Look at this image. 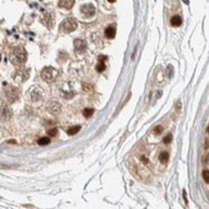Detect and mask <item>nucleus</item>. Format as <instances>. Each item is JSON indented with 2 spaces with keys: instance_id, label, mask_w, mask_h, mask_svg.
Listing matches in <instances>:
<instances>
[{
  "instance_id": "3",
  "label": "nucleus",
  "mask_w": 209,
  "mask_h": 209,
  "mask_svg": "<svg viewBox=\"0 0 209 209\" xmlns=\"http://www.w3.org/2000/svg\"><path fill=\"white\" fill-rule=\"evenodd\" d=\"M40 76H41V79H43L44 81H46V83H53V81L58 78V72H56V69H54V68H51V67H46V68H44V69L41 70Z\"/></svg>"
},
{
  "instance_id": "24",
  "label": "nucleus",
  "mask_w": 209,
  "mask_h": 209,
  "mask_svg": "<svg viewBox=\"0 0 209 209\" xmlns=\"http://www.w3.org/2000/svg\"><path fill=\"white\" fill-rule=\"evenodd\" d=\"M109 3H114V2H116V0H108Z\"/></svg>"
},
{
  "instance_id": "4",
  "label": "nucleus",
  "mask_w": 209,
  "mask_h": 209,
  "mask_svg": "<svg viewBox=\"0 0 209 209\" xmlns=\"http://www.w3.org/2000/svg\"><path fill=\"white\" fill-rule=\"evenodd\" d=\"M76 26H78V23L74 18H67L60 24V30L64 33H72L76 29Z\"/></svg>"
},
{
  "instance_id": "5",
  "label": "nucleus",
  "mask_w": 209,
  "mask_h": 209,
  "mask_svg": "<svg viewBox=\"0 0 209 209\" xmlns=\"http://www.w3.org/2000/svg\"><path fill=\"white\" fill-rule=\"evenodd\" d=\"M29 75H30V69L20 68V69H18V70L14 73L13 78H14V80H15L16 83L21 84V83H24V81H26V80L29 79Z\"/></svg>"
},
{
  "instance_id": "11",
  "label": "nucleus",
  "mask_w": 209,
  "mask_h": 209,
  "mask_svg": "<svg viewBox=\"0 0 209 209\" xmlns=\"http://www.w3.org/2000/svg\"><path fill=\"white\" fill-rule=\"evenodd\" d=\"M74 48H75V51H78V53L84 51V50L86 49V43H85V40H83V39H76V40L74 41Z\"/></svg>"
},
{
  "instance_id": "16",
  "label": "nucleus",
  "mask_w": 209,
  "mask_h": 209,
  "mask_svg": "<svg viewBox=\"0 0 209 209\" xmlns=\"http://www.w3.org/2000/svg\"><path fill=\"white\" fill-rule=\"evenodd\" d=\"M168 159H169V154H168L167 152H162V153H160V155H159V160H160V163L167 164Z\"/></svg>"
},
{
  "instance_id": "22",
  "label": "nucleus",
  "mask_w": 209,
  "mask_h": 209,
  "mask_svg": "<svg viewBox=\"0 0 209 209\" xmlns=\"http://www.w3.org/2000/svg\"><path fill=\"white\" fill-rule=\"evenodd\" d=\"M172 140H173V135H172V134H168V135L164 138V143H165V144H169Z\"/></svg>"
},
{
  "instance_id": "15",
  "label": "nucleus",
  "mask_w": 209,
  "mask_h": 209,
  "mask_svg": "<svg viewBox=\"0 0 209 209\" xmlns=\"http://www.w3.org/2000/svg\"><path fill=\"white\" fill-rule=\"evenodd\" d=\"M182 23H183V20H182V18L179 16V15H174V16H172V19H170L172 26H181Z\"/></svg>"
},
{
  "instance_id": "6",
  "label": "nucleus",
  "mask_w": 209,
  "mask_h": 209,
  "mask_svg": "<svg viewBox=\"0 0 209 209\" xmlns=\"http://www.w3.org/2000/svg\"><path fill=\"white\" fill-rule=\"evenodd\" d=\"M13 116V110L9 105L3 104L0 107V120L2 122H8L10 120V118Z\"/></svg>"
},
{
  "instance_id": "2",
  "label": "nucleus",
  "mask_w": 209,
  "mask_h": 209,
  "mask_svg": "<svg viewBox=\"0 0 209 209\" xmlns=\"http://www.w3.org/2000/svg\"><path fill=\"white\" fill-rule=\"evenodd\" d=\"M4 94H5V98L9 103H15L20 97V90L16 86L8 85L4 88Z\"/></svg>"
},
{
  "instance_id": "14",
  "label": "nucleus",
  "mask_w": 209,
  "mask_h": 209,
  "mask_svg": "<svg viewBox=\"0 0 209 209\" xmlns=\"http://www.w3.org/2000/svg\"><path fill=\"white\" fill-rule=\"evenodd\" d=\"M105 37L108 39H113L115 37V26L114 25H110L105 29Z\"/></svg>"
},
{
  "instance_id": "13",
  "label": "nucleus",
  "mask_w": 209,
  "mask_h": 209,
  "mask_svg": "<svg viewBox=\"0 0 209 209\" xmlns=\"http://www.w3.org/2000/svg\"><path fill=\"white\" fill-rule=\"evenodd\" d=\"M74 5V0H59V7L64 9H72Z\"/></svg>"
},
{
  "instance_id": "21",
  "label": "nucleus",
  "mask_w": 209,
  "mask_h": 209,
  "mask_svg": "<svg viewBox=\"0 0 209 209\" xmlns=\"http://www.w3.org/2000/svg\"><path fill=\"white\" fill-rule=\"evenodd\" d=\"M48 135H49V137H56V135H58V129H56V128L49 129V130H48Z\"/></svg>"
},
{
  "instance_id": "9",
  "label": "nucleus",
  "mask_w": 209,
  "mask_h": 209,
  "mask_svg": "<svg viewBox=\"0 0 209 209\" xmlns=\"http://www.w3.org/2000/svg\"><path fill=\"white\" fill-rule=\"evenodd\" d=\"M81 13L86 16H93L95 14V7L92 4H85L81 7Z\"/></svg>"
},
{
  "instance_id": "1",
  "label": "nucleus",
  "mask_w": 209,
  "mask_h": 209,
  "mask_svg": "<svg viewBox=\"0 0 209 209\" xmlns=\"http://www.w3.org/2000/svg\"><path fill=\"white\" fill-rule=\"evenodd\" d=\"M26 50L24 49V46H16L11 50L10 53V62L16 65V67H20V65H24V63L26 62Z\"/></svg>"
},
{
  "instance_id": "7",
  "label": "nucleus",
  "mask_w": 209,
  "mask_h": 209,
  "mask_svg": "<svg viewBox=\"0 0 209 209\" xmlns=\"http://www.w3.org/2000/svg\"><path fill=\"white\" fill-rule=\"evenodd\" d=\"M62 95H63V98H65V99H72V98L75 95L74 88H73L70 84H64L63 88H62Z\"/></svg>"
},
{
  "instance_id": "20",
  "label": "nucleus",
  "mask_w": 209,
  "mask_h": 209,
  "mask_svg": "<svg viewBox=\"0 0 209 209\" xmlns=\"http://www.w3.org/2000/svg\"><path fill=\"white\" fill-rule=\"evenodd\" d=\"M203 178H204L205 183L208 184V183H209V172H208V169H204V170H203Z\"/></svg>"
},
{
  "instance_id": "18",
  "label": "nucleus",
  "mask_w": 209,
  "mask_h": 209,
  "mask_svg": "<svg viewBox=\"0 0 209 209\" xmlns=\"http://www.w3.org/2000/svg\"><path fill=\"white\" fill-rule=\"evenodd\" d=\"M79 130H80V127H79V125H75V127L69 128V129L67 130V133H68V135H74V134H76Z\"/></svg>"
},
{
  "instance_id": "10",
  "label": "nucleus",
  "mask_w": 209,
  "mask_h": 209,
  "mask_svg": "<svg viewBox=\"0 0 209 209\" xmlns=\"http://www.w3.org/2000/svg\"><path fill=\"white\" fill-rule=\"evenodd\" d=\"M30 97H32V100L35 103V102H40L43 99V93L40 90V88H34L32 93H30Z\"/></svg>"
},
{
  "instance_id": "8",
  "label": "nucleus",
  "mask_w": 209,
  "mask_h": 209,
  "mask_svg": "<svg viewBox=\"0 0 209 209\" xmlns=\"http://www.w3.org/2000/svg\"><path fill=\"white\" fill-rule=\"evenodd\" d=\"M46 109H48V111H49L51 115H58V114H60V111H62V105H60V103L53 100V102H50V103L48 104Z\"/></svg>"
},
{
  "instance_id": "19",
  "label": "nucleus",
  "mask_w": 209,
  "mask_h": 209,
  "mask_svg": "<svg viewBox=\"0 0 209 209\" xmlns=\"http://www.w3.org/2000/svg\"><path fill=\"white\" fill-rule=\"evenodd\" d=\"M49 143H50V139L46 138V137H45V138H40V139L38 140V144H39V145H46V144H49Z\"/></svg>"
},
{
  "instance_id": "12",
  "label": "nucleus",
  "mask_w": 209,
  "mask_h": 209,
  "mask_svg": "<svg viewBox=\"0 0 209 209\" xmlns=\"http://www.w3.org/2000/svg\"><path fill=\"white\" fill-rule=\"evenodd\" d=\"M105 60H107V56H104V55H100V56H99V63H98V65H97V72L102 73V72L105 70V67H107Z\"/></svg>"
},
{
  "instance_id": "17",
  "label": "nucleus",
  "mask_w": 209,
  "mask_h": 209,
  "mask_svg": "<svg viewBox=\"0 0 209 209\" xmlns=\"http://www.w3.org/2000/svg\"><path fill=\"white\" fill-rule=\"evenodd\" d=\"M93 114H94V109H93V108H86V109L83 110V115H84L85 118H90Z\"/></svg>"
},
{
  "instance_id": "23",
  "label": "nucleus",
  "mask_w": 209,
  "mask_h": 209,
  "mask_svg": "<svg viewBox=\"0 0 209 209\" xmlns=\"http://www.w3.org/2000/svg\"><path fill=\"white\" fill-rule=\"evenodd\" d=\"M162 132H163V127H162V125H159V127H157V128L154 129V133H155V134H160Z\"/></svg>"
}]
</instances>
